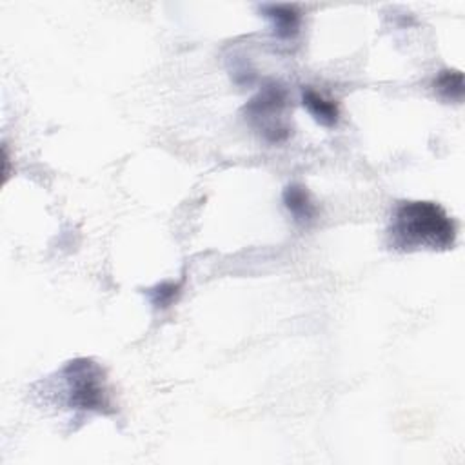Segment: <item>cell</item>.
I'll list each match as a JSON object with an SVG mask.
<instances>
[{"instance_id":"3957f363","label":"cell","mask_w":465,"mask_h":465,"mask_svg":"<svg viewBox=\"0 0 465 465\" xmlns=\"http://www.w3.org/2000/svg\"><path fill=\"white\" fill-rule=\"evenodd\" d=\"M289 109L287 89L278 82H267L243 107L245 120L269 143H282L289 138L291 127L285 118Z\"/></svg>"},{"instance_id":"6da1fadb","label":"cell","mask_w":465,"mask_h":465,"mask_svg":"<svg viewBox=\"0 0 465 465\" xmlns=\"http://www.w3.org/2000/svg\"><path fill=\"white\" fill-rule=\"evenodd\" d=\"M389 243L401 252L449 251L456 243V223L434 202L405 200L391 214Z\"/></svg>"},{"instance_id":"8992f818","label":"cell","mask_w":465,"mask_h":465,"mask_svg":"<svg viewBox=\"0 0 465 465\" xmlns=\"http://www.w3.org/2000/svg\"><path fill=\"white\" fill-rule=\"evenodd\" d=\"M302 104L309 111V114L316 120V124L323 127H334L340 120V107L334 100L323 96L312 87L302 89Z\"/></svg>"},{"instance_id":"ba28073f","label":"cell","mask_w":465,"mask_h":465,"mask_svg":"<svg viewBox=\"0 0 465 465\" xmlns=\"http://www.w3.org/2000/svg\"><path fill=\"white\" fill-rule=\"evenodd\" d=\"M182 287H183L182 280H176V282L165 280V282H160V283L149 287L145 291V296L149 298V302L154 309L165 311L178 302V298L182 294Z\"/></svg>"},{"instance_id":"277c9868","label":"cell","mask_w":465,"mask_h":465,"mask_svg":"<svg viewBox=\"0 0 465 465\" xmlns=\"http://www.w3.org/2000/svg\"><path fill=\"white\" fill-rule=\"evenodd\" d=\"M260 13L271 22L272 33L280 40H292L302 27V11L294 4H263Z\"/></svg>"},{"instance_id":"5b68a950","label":"cell","mask_w":465,"mask_h":465,"mask_svg":"<svg viewBox=\"0 0 465 465\" xmlns=\"http://www.w3.org/2000/svg\"><path fill=\"white\" fill-rule=\"evenodd\" d=\"M283 205L289 211V214L292 216V220L298 225H309L316 220L318 214V207L309 193V189L302 183H289L283 189Z\"/></svg>"},{"instance_id":"52a82bcc","label":"cell","mask_w":465,"mask_h":465,"mask_svg":"<svg viewBox=\"0 0 465 465\" xmlns=\"http://www.w3.org/2000/svg\"><path fill=\"white\" fill-rule=\"evenodd\" d=\"M434 93L445 102H461L463 73L460 69H443L434 78Z\"/></svg>"},{"instance_id":"7a4b0ae2","label":"cell","mask_w":465,"mask_h":465,"mask_svg":"<svg viewBox=\"0 0 465 465\" xmlns=\"http://www.w3.org/2000/svg\"><path fill=\"white\" fill-rule=\"evenodd\" d=\"M60 376L69 409L98 414H107L111 411V394L105 374L96 361L89 358L71 360L64 365Z\"/></svg>"}]
</instances>
